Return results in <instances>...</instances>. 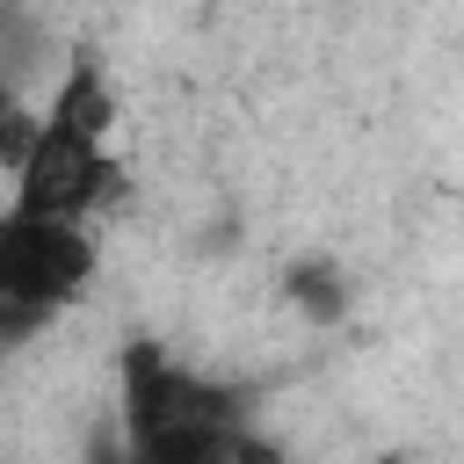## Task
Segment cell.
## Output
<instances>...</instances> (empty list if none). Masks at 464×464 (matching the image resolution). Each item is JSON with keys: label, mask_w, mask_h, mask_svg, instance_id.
I'll return each mask as SVG.
<instances>
[{"label": "cell", "mask_w": 464, "mask_h": 464, "mask_svg": "<svg viewBox=\"0 0 464 464\" xmlns=\"http://www.w3.org/2000/svg\"><path fill=\"white\" fill-rule=\"evenodd\" d=\"M246 384H218L160 355V341L123 348V435L138 464H188L232 428H246Z\"/></svg>", "instance_id": "cell-1"}, {"label": "cell", "mask_w": 464, "mask_h": 464, "mask_svg": "<svg viewBox=\"0 0 464 464\" xmlns=\"http://www.w3.org/2000/svg\"><path fill=\"white\" fill-rule=\"evenodd\" d=\"M116 196V167L102 152V138H80V130H58L44 123L36 152L22 160V181H14V210L29 218H87L94 203Z\"/></svg>", "instance_id": "cell-3"}, {"label": "cell", "mask_w": 464, "mask_h": 464, "mask_svg": "<svg viewBox=\"0 0 464 464\" xmlns=\"http://www.w3.org/2000/svg\"><path fill=\"white\" fill-rule=\"evenodd\" d=\"M36 138H44V123H29V116H22V102H14V87L0 80V167H14V174H22V160L36 152Z\"/></svg>", "instance_id": "cell-6"}, {"label": "cell", "mask_w": 464, "mask_h": 464, "mask_svg": "<svg viewBox=\"0 0 464 464\" xmlns=\"http://www.w3.org/2000/svg\"><path fill=\"white\" fill-rule=\"evenodd\" d=\"M283 290H290V304H297L304 319H319V326H334V319L348 312V276H341L326 254L290 261V268H283Z\"/></svg>", "instance_id": "cell-5"}, {"label": "cell", "mask_w": 464, "mask_h": 464, "mask_svg": "<svg viewBox=\"0 0 464 464\" xmlns=\"http://www.w3.org/2000/svg\"><path fill=\"white\" fill-rule=\"evenodd\" d=\"M94 276V239L72 218H0V348L36 334L58 304H72Z\"/></svg>", "instance_id": "cell-2"}, {"label": "cell", "mask_w": 464, "mask_h": 464, "mask_svg": "<svg viewBox=\"0 0 464 464\" xmlns=\"http://www.w3.org/2000/svg\"><path fill=\"white\" fill-rule=\"evenodd\" d=\"M87 464H138V450H130V435H116V428H94V442H87Z\"/></svg>", "instance_id": "cell-8"}, {"label": "cell", "mask_w": 464, "mask_h": 464, "mask_svg": "<svg viewBox=\"0 0 464 464\" xmlns=\"http://www.w3.org/2000/svg\"><path fill=\"white\" fill-rule=\"evenodd\" d=\"M188 464H290L268 435H254V428H232L225 442H210L203 457H188Z\"/></svg>", "instance_id": "cell-7"}, {"label": "cell", "mask_w": 464, "mask_h": 464, "mask_svg": "<svg viewBox=\"0 0 464 464\" xmlns=\"http://www.w3.org/2000/svg\"><path fill=\"white\" fill-rule=\"evenodd\" d=\"M44 123L80 130V138H109V123H116V94H109V80H102V65H94L87 51L65 65V80H58V94H51V109H44Z\"/></svg>", "instance_id": "cell-4"}]
</instances>
